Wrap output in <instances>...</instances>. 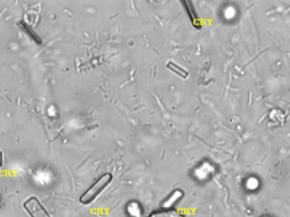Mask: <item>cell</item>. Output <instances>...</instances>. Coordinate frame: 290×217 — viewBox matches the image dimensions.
<instances>
[{"label": "cell", "mask_w": 290, "mask_h": 217, "mask_svg": "<svg viewBox=\"0 0 290 217\" xmlns=\"http://www.w3.org/2000/svg\"><path fill=\"white\" fill-rule=\"evenodd\" d=\"M112 180L113 176L110 173H105L101 176L85 192H83L79 200L80 202L83 205L91 204L109 186Z\"/></svg>", "instance_id": "1"}, {"label": "cell", "mask_w": 290, "mask_h": 217, "mask_svg": "<svg viewBox=\"0 0 290 217\" xmlns=\"http://www.w3.org/2000/svg\"><path fill=\"white\" fill-rule=\"evenodd\" d=\"M23 208L30 217H52L36 196H31L23 202Z\"/></svg>", "instance_id": "2"}, {"label": "cell", "mask_w": 290, "mask_h": 217, "mask_svg": "<svg viewBox=\"0 0 290 217\" xmlns=\"http://www.w3.org/2000/svg\"><path fill=\"white\" fill-rule=\"evenodd\" d=\"M149 217H185L183 214L173 209H164L151 213Z\"/></svg>", "instance_id": "3"}, {"label": "cell", "mask_w": 290, "mask_h": 217, "mask_svg": "<svg viewBox=\"0 0 290 217\" xmlns=\"http://www.w3.org/2000/svg\"><path fill=\"white\" fill-rule=\"evenodd\" d=\"M166 66H167L168 69L172 70L173 73H176L177 75L180 76L181 78H188V71H186L185 70H183V68H181L180 66H178V65H176L175 63L170 61V62H168Z\"/></svg>", "instance_id": "4"}, {"label": "cell", "mask_w": 290, "mask_h": 217, "mask_svg": "<svg viewBox=\"0 0 290 217\" xmlns=\"http://www.w3.org/2000/svg\"><path fill=\"white\" fill-rule=\"evenodd\" d=\"M3 164H4V155L2 151H0V167H2Z\"/></svg>", "instance_id": "5"}, {"label": "cell", "mask_w": 290, "mask_h": 217, "mask_svg": "<svg viewBox=\"0 0 290 217\" xmlns=\"http://www.w3.org/2000/svg\"><path fill=\"white\" fill-rule=\"evenodd\" d=\"M3 205H4V200H3L2 195L0 194V211L2 210Z\"/></svg>", "instance_id": "6"}]
</instances>
